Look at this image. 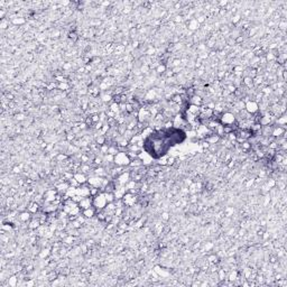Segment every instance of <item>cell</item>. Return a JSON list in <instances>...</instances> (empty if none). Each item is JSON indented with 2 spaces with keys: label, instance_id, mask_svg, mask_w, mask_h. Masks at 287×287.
I'll return each mask as SVG.
<instances>
[{
  "label": "cell",
  "instance_id": "cell-4",
  "mask_svg": "<svg viewBox=\"0 0 287 287\" xmlns=\"http://www.w3.org/2000/svg\"><path fill=\"white\" fill-rule=\"evenodd\" d=\"M246 108H247V111L249 113H253L258 110V106L256 102H248L246 104Z\"/></svg>",
  "mask_w": 287,
  "mask_h": 287
},
{
  "label": "cell",
  "instance_id": "cell-5",
  "mask_svg": "<svg viewBox=\"0 0 287 287\" xmlns=\"http://www.w3.org/2000/svg\"><path fill=\"white\" fill-rule=\"evenodd\" d=\"M19 219L23 222H26L28 219H29V213H28V212H23V213L19 215Z\"/></svg>",
  "mask_w": 287,
  "mask_h": 287
},
{
  "label": "cell",
  "instance_id": "cell-3",
  "mask_svg": "<svg viewBox=\"0 0 287 287\" xmlns=\"http://www.w3.org/2000/svg\"><path fill=\"white\" fill-rule=\"evenodd\" d=\"M107 197L106 195H103V194H99V195H96V197H94V200H93V205L96 207H99V209H103V207H106L107 204Z\"/></svg>",
  "mask_w": 287,
  "mask_h": 287
},
{
  "label": "cell",
  "instance_id": "cell-1",
  "mask_svg": "<svg viewBox=\"0 0 287 287\" xmlns=\"http://www.w3.org/2000/svg\"><path fill=\"white\" fill-rule=\"evenodd\" d=\"M129 157L127 155L126 153H118L115 157V163L119 166H123V165H128L129 164Z\"/></svg>",
  "mask_w": 287,
  "mask_h": 287
},
{
  "label": "cell",
  "instance_id": "cell-7",
  "mask_svg": "<svg viewBox=\"0 0 287 287\" xmlns=\"http://www.w3.org/2000/svg\"><path fill=\"white\" fill-rule=\"evenodd\" d=\"M74 180H76V181L79 182V183H84V182H85V177H84V175H80V174H76L75 176H74Z\"/></svg>",
  "mask_w": 287,
  "mask_h": 287
},
{
  "label": "cell",
  "instance_id": "cell-6",
  "mask_svg": "<svg viewBox=\"0 0 287 287\" xmlns=\"http://www.w3.org/2000/svg\"><path fill=\"white\" fill-rule=\"evenodd\" d=\"M84 215H85L86 218H91V217H93V214H94V211H93V209H85L84 210V213H83Z\"/></svg>",
  "mask_w": 287,
  "mask_h": 287
},
{
  "label": "cell",
  "instance_id": "cell-2",
  "mask_svg": "<svg viewBox=\"0 0 287 287\" xmlns=\"http://www.w3.org/2000/svg\"><path fill=\"white\" fill-rule=\"evenodd\" d=\"M234 120H236L234 115H232V113H230V112H227V113H224V115L221 117V123L222 125H224L223 127H230L232 123L234 122Z\"/></svg>",
  "mask_w": 287,
  "mask_h": 287
}]
</instances>
